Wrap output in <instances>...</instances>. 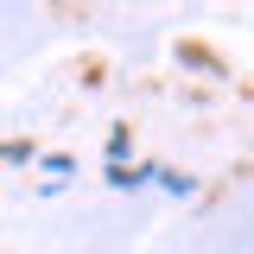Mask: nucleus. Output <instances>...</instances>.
Masks as SVG:
<instances>
[]
</instances>
